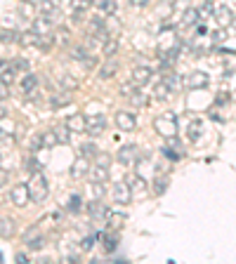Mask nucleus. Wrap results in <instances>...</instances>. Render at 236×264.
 <instances>
[{"instance_id": "nucleus-1", "label": "nucleus", "mask_w": 236, "mask_h": 264, "mask_svg": "<svg viewBox=\"0 0 236 264\" xmlns=\"http://www.w3.org/2000/svg\"><path fill=\"white\" fill-rule=\"evenodd\" d=\"M29 187V198L36 203H43L47 198V191H50V184H47V177L40 172H33V180L26 184Z\"/></svg>"}, {"instance_id": "nucleus-2", "label": "nucleus", "mask_w": 236, "mask_h": 264, "mask_svg": "<svg viewBox=\"0 0 236 264\" xmlns=\"http://www.w3.org/2000/svg\"><path fill=\"white\" fill-rule=\"evenodd\" d=\"M109 156H99L97 153V165L95 168L87 170V177H90V182L92 184H104L109 177Z\"/></svg>"}, {"instance_id": "nucleus-3", "label": "nucleus", "mask_w": 236, "mask_h": 264, "mask_svg": "<svg viewBox=\"0 0 236 264\" xmlns=\"http://www.w3.org/2000/svg\"><path fill=\"white\" fill-rule=\"evenodd\" d=\"M156 130H158V135H163V137H175L177 135V118L172 116V113H165V116L156 118Z\"/></svg>"}, {"instance_id": "nucleus-4", "label": "nucleus", "mask_w": 236, "mask_h": 264, "mask_svg": "<svg viewBox=\"0 0 236 264\" xmlns=\"http://www.w3.org/2000/svg\"><path fill=\"white\" fill-rule=\"evenodd\" d=\"M130 198H132V189H130L128 182H120L114 187V203L116 205H128Z\"/></svg>"}, {"instance_id": "nucleus-5", "label": "nucleus", "mask_w": 236, "mask_h": 264, "mask_svg": "<svg viewBox=\"0 0 236 264\" xmlns=\"http://www.w3.org/2000/svg\"><path fill=\"white\" fill-rule=\"evenodd\" d=\"M10 201L17 205V208H24L29 203V187L26 184H17L10 189Z\"/></svg>"}, {"instance_id": "nucleus-6", "label": "nucleus", "mask_w": 236, "mask_h": 264, "mask_svg": "<svg viewBox=\"0 0 236 264\" xmlns=\"http://www.w3.org/2000/svg\"><path fill=\"white\" fill-rule=\"evenodd\" d=\"M116 125L123 132H132L137 127V118L132 116V113H128V111H120V113H116Z\"/></svg>"}, {"instance_id": "nucleus-7", "label": "nucleus", "mask_w": 236, "mask_h": 264, "mask_svg": "<svg viewBox=\"0 0 236 264\" xmlns=\"http://www.w3.org/2000/svg\"><path fill=\"white\" fill-rule=\"evenodd\" d=\"M107 130V118L104 116H87L85 118V132L90 135H99Z\"/></svg>"}, {"instance_id": "nucleus-8", "label": "nucleus", "mask_w": 236, "mask_h": 264, "mask_svg": "<svg viewBox=\"0 0 236 264\" xmlns=\"http://www.w3.org/2000/svg\"><path fill=\"white\" fill-rule=\"evenodd\" d=\"M208 83H210V78H208V74H203V71H194V74H189L187 75V80H184V85L192 87V90H196V87H205Z\"/></svg>"}, {"instance_id": "nucleus-9", "label": "nucleus", "mask_w": 236, "mask_h": 264, "mask_svg": "<svg viewBox=\"0 0 236 264\" xmlns=\"http://www.w3.org/2000/svg\"><path fill=\"white\" fill-rule=\"evenodd\" d=\"M24 243H26L29 250H43L45 238L38 236V229H31V231H26V236H24Z\"/></svg>"}, {"instance_id": "nucleus-10", "label": "nucleus", "mask_w": 236, "mask_h": 264, "mask_svg": "<svg viewBox=\"0 0 236 264\" xmlns=\"http://www.w3.org/2000/svg\"><path fill=\"white\" fill-rule=\"evenodd\" d=\"M215 19H217V26H229L232 24V19H234V14H232V10L229 7H225V5H220V7H215Z\"/></svg>"}, {"instance_id": "nucleus-11", "label": "nucleus", "mask_w": 236, "mask_h": 264, "mask_svg": "<svg viewBox=\"0 0 236 264\" xmlns=\"http://www.w3.org/2000/svg\"><path fill=\"white\" fill-rule=\"evenodd\" d=\"M31 31L38 33V36H47V33H52V21L47 19V17H36Z\"/></svg>"}, {"instance_id": "nucleus-12", "label": "nucleus", "mask_w": 236, "mask_h": 264, "mask_svg": "<svg viewBox=\"0 0 236 264\" xmlns=\"http://www.w3.org/2000/svg\"><path fill=\"white\" fill-rule=\"evenodd\" d=\"M151 75H154V71H151L149 66L135 69V71H132V85H147L151 80Z\"/></svg>"}, {"instance_id": "nucleus-13", "label": "nucleus", "mask_w": 236, "mask_h": 264, "mask_svg": "<svg viewBox=\"0 0 236 264\" xmlns=\"http://www.w3.org/2000/svg\"><path fill=\"white\" fill-rule=\"evenodd\" d=\"M118 160H120L123 165H132V163L137 160V149L135 147H120L118 149Z\"/></svg>"}, {"instance_id": "nucleus-14", "label": "nucleus", "mask_w": 236, "mask_h": 264, "mask_svg": "<svg viewBox=\"0 0 236 264\" xmlns=\"http://www.w3.org/2000/svg\"><path fill=\"white\" fill-rule=\"evenodd\" d=\"M66 130L85 132V116H83V113H74V116H69L66 118Z\"/></svg>"}, {"instance_id": "nucleus-15", "label": "nucleus", "mask_w": 236, "mask_h": 264, "mask_svg": "<svg viewBox=\"0 0 236 264\" xmlns=\"http://www.w3.org/2000/svg\"><path fill=\"white\" fill-rule=\"evenodd\" d=\"M87 212H90V217H92V220H107L109 208L107 205H102L99 201H92L90 205H87Z\"/></svg>"}, {"instance_id": "nucleus-16", "label": "nucleus", "mask_w": 236, "mask_h": 264, "mask_svg": "<svg viewBox=\"0 0 236 264\" xmlns=\"http://www.w3.org/2000/svg\"><path fill=\"white\" fill-rule=\"evenodd\" d=\"M14 78H17V69L12 66V64H0V80L2 83H7V85H12L14 83Z\"/></svg>"}, {"instance_id": "nucleus-17", "label": "nucleus", "mask_w": 236, "mask_h": 264, "mask_svg": "<svg viewBox=\"0 0 236 264\" xmlns=\"http://www.w3.org/2000/svg\"><path fill=\"white\" fill-rule=\"evenodd\" d=\"M161 80L168 85V90H170V92H180V87L184 85V80L180 78V74H168V75H163Z\"/></svg>"}, {"instance_id": "nucleus-18", "label": "nucleus", "mask_w": 236, "mask_h": 264, "mask_svg": "<svg viewBox=\"0 0 236 264\" xmlns=\"http://www.w3.org/2000/svg\"><path fill=\"white\" fill-rule=\"evenodd\" d=\"M87 158H83V156H80V158L76 160L74 163V170H71V177H76V180H80V177H85L87 175Z\"/></svg>"}, {"instance_id": "nucleus-19", "label": "nucleus", "mask_w": 236, "mask_h": 264, "mask_svg": "<svg viewBox=\"0 0 236 264\" xmlns=\"http://www.w3.org/2000/svg\"><path fill=\"white\" fill-rule=\"evenodd\" d=\"M102 248H104V253H114L118 248V236L116 233H104L102 236Z\"/></svg>"}, {"instance_id": "nucleus-20", "label": "nucleus", "mask_w": 236, "mask_h": 264, "mask_svg": "<svg viewBox=\"0 0 236 264\" xmlns=\"http://www.w3.org/2000/svg\"><path fill=\"white\" fill-rule=\"evenodd\" d=\"M36 85H38V75H36V74H29V71H26V78L22 80L24 92H26V95H33V92H36Z\"/></svg>"}, {"instance_id": "nucleus-21", "label": "nucleus", "mask_w": 236, "mask_h": 264, "mask_svg": "<svg viewBox=\"0 0 236 264\" xmlns=\"http://www.w3.org/2000/svg\"><path fill=\"white\" fill-rule=\"evenodd\" d=\"M123 222H125V215H123V212H109V215H107L109 229H120V226H123Z\"/></svg>"}, {"instance_id": "nucleus-22", "label": "nucleus", "mask_w": 236, "mask_h": 264, "mask_svg": "<svg viewBox=\"0 0 236 264\" xmlns=\"http://www.w3.org/2000/svg\"><path fill=\"white\" fill-rule=\"evenodd\" d=\"M196 21H198V10L189 7V10L182 14V21H180V26H184V29H187V26H194Z\"/></svg>"}, {"instance_id": "nucleus-23", "label": "nucleus", "mask_w": 236, "mask_h": 264, "mask_svg": "<svg viewBox=\"0 0 236 264\" xmlns=\"http://www.w3.org/2000/svg\"><path fill=\"white\" fill-rule=\"evenodd\" d=\"M19 40V33L14 31V29H0V42H5V45H12V42Z\"/></svg>"}, {"instance_id": "nucleus-24", "label": "nucleus", "mask_w": 236, "mask_h": 264, "mask_svg": "<svg viewBox=\"0 0 236 264\" xmlns=\"http://www.w3.org/2000/svg\"><path fill=\"white\" fill-rule=\"evenodd\" d=\"M17 42H22V45H24V47H36V45H38V33H29V31H26V33H19V40H17Z\"/></svg>"}, {"instance_id": "nucleus-25", "label": "nucleus", "mask_w": 236, "mask_h": 264, "mask_svg": "<svg viewBox=\"0 0 236 264\" xmlns=\"http://www.w3.org/2000/svg\"><path fill=\"white\" fill-rule=\"evenodd\" d=\"M40 142H43V149H52V147H57V144H59V142H57V135H54V130L40 132Z\"/></svg>"}, {"instance_id": "nucleus-26", "label": "nucleus", "mask_w": 236, "mask_h": 264, "mask_svg": "<svg viewBox=\"0 0 236 264\" xmlns=\"http://www.w3.org/2000/svg\"><path fill=\"white\" fill-rule=\"evenodd\" d=\"M118 71V64L116 62H109L107 66H102V69H99V78H102V80H109V78H114V74H116Z\"/></svg>"}, {"instance_id": "nucleus-27", "label": "nucleus", "mask_w": 236, "mask_h": 264, "mask_svg": "<svg viewBox=\"0 0 236 264\" xmlns=\"http://www.w3.org/2000/svg\"><path fill=\"white\" fill-rule=\"evenodd\" d=\"M118 50V40L116 38H107V40L102 42V52H104V57H114Z\"/></svg>"}, {"instance_id": "nucleus-28", "label": "nucleus", "mask_w": 236, "mask_h": 264, "mask_svg": "<svg viewBox=\"0 0 236 264\" xmlns=\"http://www.w3.org/2000/svg\"><path fill=\"white\" fill-rule=\"evenodd\" d=\"M14 233V222L12 220H0V236L2 238H10Z\"/></svg>"}, {"instance_id": "nucleus-29", "label": "nucleus", "mask_w": 236, "mask_h": 264, "mask_svg": "<svg viewBox=\"0 0 236 264\" xmlns=\"http://www.w3.org/2000/svg\"><path fill=\"white\" fill-rule=\"evenodd\" d=\"M71 102V95H66V92H57V95H52V99H50V104L57 109V106H64Z\"/></svg>"}, {"instance_id": "nucleus-30", "label": "nucleus", "mask_w": 236, "mask_h": 264, "mask_svg": "<svg viewBox=\"0 0 236 264\" xmlns=\"http://www.w3.org/2000/svg\"><path fill=\"white\" fill-rule=\"evenodd\" d=\"M97 153H99V151H97V147L92 144V142H87V144L80 147V156H83V158H95Z\"/></svg>"}, {"instance_id": "nucleus-31", "label": "nucleus", "mask_w": 236, "mask_h": 264, "mask_svg": "<svg viewBox=\"0 0 236 264\" xmlns=\"http://www.w3.org/2000/svg\"><path fill=\"white\" fill-rule=\"evenodd\" d=\"M130 102H132V106H147L149 99H147L144 92H132V95H130Z\"/></svg>"}, {"instance_id": "nucleus-32", "label": "nucleus", "mask_w": 236, "mask_h": 264, "mask_svg": "<svg viewBox=\"0 0 236 264\" xmlns=\"http://www.w3.org/2000/svg\"><path fill=\"white\" fill-rule=\"evenodd\" d=\"M210 12H215V2H213V0H208L203 7L198 10V17H201V19H208V14H210Z\"/></svg>"}, {"instance_id": "nucleus-33", "label": "nucleus", "mask_w": 236, "mask_h": 264, "mask_svg": "<svg viewBox=\"0 0 236 264\" xmlns=\"http://www.w3.org/2000/svg\"><path fill=\"white\" fill-rule=\"evenodd\" d=\"M156 97H158V99H168V97H170V90H168V85L163 83V80L156 85Z\"/></svg>"}, {"instance_id": "nucleus-34", "label": "nucleus", "mask_w": 236, "mask_h": 264, "mask_svg": "<svg viewBox=\"0 0 236 264\" xmlns=\"http://www.w3.org/2000/svg\"><path fill=\"white\" fill-rule=\"evenodd\" d=\"M80 64L85 66V71H92L97 66V57H92V54H85V59H80Z\"/></svg>"}, {"instance_id": "nucleus-35", "label": "nucleus", "mask_w": 236, "mask_h": 264, "mask_svg": "<svg viewBox=\"0 0 236 264\" xmlns=\"http://www.w3.org/2000/svg\"><path fill=\"white\" fill-rule=\"evenodd\" d=\"M71 5H74V12H85L90 7V0H71Z\"/></svg>"}, {"instance_id": "nucleus-36", "label": "nucleus", "mask_w": 236, "mask_h": 264, "mask_svg": "<svg viewBox=\"0 0 236 264\" xmlns=\"http://www.w3.org/2000/svg\"><path fill=\"white\" fill-rule=\"evenodd\" d=\"M38 149H43V142H40V135H33L31 137V142H29V151H38Z\"/></svg>"}, {"instance_id": "nucleus-37", "label": "nucleus", "mask_w": 236, "mask_h": 264, "mask_svg": "<svg viewBox=\"0 0 236 264\" xmlns=\"http://www.w3.org/2000/svg\"><path fill=\"white\" fill-rule=\"evenodd\" d=\"M201 130H203V125L196 120V123H192V127H189V135H192V139H198L201 137Z\"/></svg>"}, {"instance_id": "nucleus-38", "label": "nucleus", "mask_w": 236, "mask_h": 264, "mask_svg": "<svg viewBox=\"0 0 236 264\" xmlns=\"http://www.w3.org/2000/svg\"><path fill=\"white\" fill-rule=\"evenodd\" d=\"M26 170H29V172H40V163H38V160L36 158H26Z\"/></svg>"}, {"instance_id": "nucleus-39", "label": "nucleus", "mask_w": 236, "mask_h": 264, "mask_svg": "<svg viewBox=\"0 0 236 264\" xmlns=\"http://www.w3.org/2000/svg\"><path fill=\"white\" fill-rule=\"evenodd\" d=\"M62 85H64L66 90H76V87H78V83H76L71 75H62Z\"/></svg>"}, {"instance_id": "nucleus-40", "label": "nucleus", "mask_w": 236, "mask_h": 264, "mask_svg": "<svg viewBox=\"0 0 236 264\" xmlns=\"http://www.w3.org/2000/svg\"><path fill=\"white\" fill-rule=\"evenodd\" d=\"M80 203H83V201H80V196H71V201H69V210L78 212V210H80Z\"/></svg>"}, {"instance_id": "nucleus-41", "label": "nucleus", "mask_w": 236, "mask_h": 264, "mask_svg": "<svg viewBox=\"0 0 236 264\" xmlns=\"http://www.w3.org/2000/svg\"><path fill=\"white\" fill-rule=\"evenodd\" d=\"M54 135H57V142H69V132H66V125H64V127H57V130H54Z\"/></svg>"}, {"instance_id": "nucleus-42", "label": "nucleus", "mask_w": 236, "mask_h": 264, "mask_svg": "<svg viewBox=\"0 0 236 264\" xmlns=\"http://www.w3.org/2000/svg\"><path fill=\"white\" fill-rule=\"evenodd\" d=\"M168 189V180L165 177H156V193H163Z\"/></svg>"}, {"instance_id": "nucleus-43", "label": "nucleus", "mask_w": 236, "mask_h": 264, "mask_svg": "<svg viewBox=\"0 0 236 264\" xmlns=\"http://www.w3.org/2000/svg\"><path fill=\"white\" fill-rule=\"evenodd\" d=\"M12 66H14L17 71H29V62H26V59H14Z\"/></svg>"}, {"instance_id": "nucleus-44", "label": "nucleus", "mask_w": 236, "mask_h": 264, "mask_svg": "<svg viewBox=\"0 0 236 264\" xmlns=\"http://www.w3.org/2000/svg\"><path fill=\"white\" fill-rule=\"evenodd\" d=\"M95 238L97 236H87V238H83V243H80V248H83V250H92V245H95Z\"/></svg>"}, {"instance_id": "nucleus-45", "label": "nucleus", "mask_w": 236, "mask_h": 264, "mask_svg": "<svg viewBox=\"0 0 236 264\" xmlns=\"http://www.w3.org/2000/svg\"><path fill=\"white\" fill-rule=\"evenodd\" d=\"M85 54H87V50H85V47H74V52H71V57L80 62V59H85Z\"/></svg>"}, {"instance_id": "nucleus-46", "label": "nucleus", "mask_w": 236, "mask_h": 264, "mask_svg": "<svg viewBox=\"0 0 236 264\" xmlns=\"http://www.w3.org/2000/svg\"><path fill=\"white\" fill-rule=\"evenodd\" d=\"M57 42H59V45H66V42H69V31H64V29L57 31Z\"/></svg>"}, {"instance_id": "nucleus-47", "label": "nucleus", "mask_w": 236, "mask_h": 264, "mask_svg": "<svg viewBox=\"0 0 236 264\" xmlns=\"http://www.w3.org/2000/svg\"><path fill=\"white\" fill-rule=\"evenodd\" d=\"M7 95H10V87H7V83H2V80H0V102H2Z\"/></svg>"}, {"instance_id": "nucleus-48", "label": "nucleus", "mask_w": 236, "mask_h": 264, "mask_svg": "<svg viewBox=\"0 0 236 264\" xmlns=\"http://www.w3.org/2000/svg\"><path fill=\"white\" fill-rule=\"evenodd\" d=\"M147 2H149V0H130V5H132V7H144Z\"/></svg>"}, {"instance_id": "nucleus-49", "label": "nucleus", "mask_w": 236, "mask_h": 264, "mask_svg": "<svg viewBox=\"0 0 236 264\" xmlns=\"http://www.w3.org/2000/svg\"><path fill=\"white\" fill-rule=\"evenodd\" d=\"M205 33H208V29H205V24H201V26L196 29V36H198V38H203Z\"/></svg>"}, {"instance_id": "nucleus-50", "label": "nucleus", "mask_w": 236, "mask_h": 264, "mask_svg": "<svg viewBox=\"0 0 236 264\" xmlns=\"http://www.w3.org/2000/svg\"><path fill=\"white\" fill-rule=\"evenodd\" d=\"M17 262H26V255H24V253H19V255H17Z\"/></svg>"}, {"instance_id": "nucleus-51", "label": "nucleus", "mask_w": 236, "mask_h": 264, "mask_svg": "<svg viewBox=\"0 0 236 264\" xmlns=\"http://www.w3.org/2000/svg\"><path fill=\"white\" fill-rule=\"evenodd\" d=\"M5 180H7V175H5V172H0V187L5 184Z\"/></svg>"}, {"instance_id": "nucleus-52", "label": "nucleus", "mask_w": 236, "mask_h": 264, "mask_svg": "<svg viewBox=\"0 0 236 264\" xmlns=\"http://www.w3.org/2000/svg\"><path fill=\"white\" fill-rule=\"evenodd\" d=\"M22 2H31L33 5V2H40V0H22Z\"/></svg>"}, {"instance_id": "nucleus-53", "label": "nucleus", "mask_w": 236, "mask_h": 264, "mask_svg": "<svg viewBox=\"0 0 236 264\" xmlns=\"http://www.w3.org/2000/svg\"><path fill=\"white\" fill-rule=\"evenodd\" d=\"M229 26H234V29H236V17H234V19H232V24H229Z\"/></svg>"}, {"instance_id": "nucleus-54", "label": "nucleus", "mask_w": 236, "mask_h": 264, "mask_svg": "<svg viewBox=\"0 0 236 264\" xmlns=\"http://www.w3.org/2000/svg\"><path fill=\"white\" fill-rule=\"evenodd\" d=\"M0 260H2V255H0Z\"/></svg>"}]
</instances>
